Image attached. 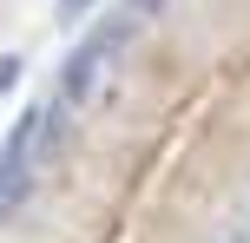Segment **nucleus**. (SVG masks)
Here are the masks:
<instances>
[{
	"label": "nucleus",
	"mask_w": 250,
	"mask_h": 243,
	"mask_svg": "<svg viewBox=\"0 0 250 243\" xmlns=\"http://www.w3.org/2000/svg\"><path fill=\"white\" fill-rule=\"evenodd\" d=\"M105 66H112V53H105L99 39L73 46V53H66V66H60V99H66V105H92V99H99V86H105Z\"/></svg>",
	"instance_id": "1"
},
{
	"label": "nucleus",
	"mask_w": 250,
	"mask_h": 243,
	"mask_svg": "<svg viewBox=\"0 0 250 243\" xmlns=\"http://www.w3.org/2000/svg\"><path fill=\"white\" fill-rule=\"evenodd\" d=\"M86 13H92V0H60V7H53V20L73 26V20H86Z\"/></svg>",
	"instance_id": "2"
},
{
	"label": "nucleus",
	"mask_w": 250,
	"mask_h": 243,
	"mask_svg": "<svg viewBox=\"0 0 250 243\" xmlns=\"http://www.w3.org/2000/svg\"><path fill=\"white\" fill-rule=\"evenodd\" d=\"M125 7H132V13H138V20H158V13H165V7H171V0H125Z\"/></svg>",
	"instance_id": "3"
},
{
	"label": "nucleus",
	"mask_w": 250,
	"mask_h": 243,
	"mask_svg": "<svg viewBox=\"0 0 250 243\" xmlns=\"http://www.w3.org/2000/svg\"><path fill=\"white\" fill-rule=\"evenodd\" d=\"M7 86H20V59H13V53L0 59V92H7Z\"/></svg>",
	"instance_id": "4"
},
{
	"label": "nucleus",
	"mask_w": 250,
	"mask_h": 243,
	"mask_svg": "<svg viewBox=\"0 0 250 243\" xmlns=\"http://www.w3.org/2000/svg\"><path fill=\"white\" fill-rule=\"evenodd\" d=\"M244 243H250V237H244Z\"/></svg>",
	"instance_id": "5"
}]
</instances>
